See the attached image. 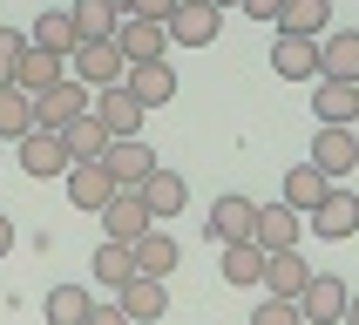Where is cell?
Returning a JSON list of instances; mask_svg holds the SVG:
<instances>
[{"mask_svg":"<svg viewBox=\"0 0 359 325\" xmlns=\"http://www.w3.org/2000/svg\"><path fill=\"white\" fill-rule=\"evenodd\" d=\"M136 197H142V210H149V217H177L183 203H190V183H183V170L156 162V170L136 183Z\"/></svg>","mask_w":359,"mask_h":325,"instance_id":"10","label":"cell"},{"mask_svg":"<svg viewBox=\"0 0 359 325\" xmlns=\"http://www.w3.org/2000/svg\"><path fill=\"white\" fill-rule=\"evenodd\" d=\"M217 7H238V0H217Z\"/></svg>","mask_w":359,"mask_h":325,"instance_id":"40","label":"cell"},{"mask_svg":"<svg viewBox=\"0 0 359 325\" xmlns=\"http://www.w3.org/2000/svg\"><path fill=\"white\" fill-rule=\"evenodd\" d=\"M163 34H170V48H210L224 34V7L217 0H177L170 20H163Z\"/></svg>","mask_w":359,"mask_h":325,"instance_id":"1","label":"cell"},{"mask_svg":"<svg viewBox=\"0 0 359 325\" xmlns=\"http://www.w3.org/2000/svg\"><path fill=\"white\" fill-rule=\"evenodd\" d=\"M81 325H129V319H122V305H95V312H88Z\"/></svg>","mask_w":359,"mask_h":325,"instance_id":"37","label":"cell"},{"mask_svg":"<svg viewBox=\"0 0 359 325\" xmlns=\"http://www.w3.org/2000/svg\"><path fill=\"white\" fill-rule=\"evenodd\" d=\"M238 7H244L251 20H278V7H285V0H238Z\"/></svg>","mask_w":359,"mask_h":325,"instance_id":"36","label":"cell"},{"mask_svg":"<svg viewBox=\"0 0 359 325\" xmlns=\"http://www.w3.org/2000/svg\"><path fill=\"white\" fill-rule=\"evenodd\" d=\"M116 305H122V319H129V325H156L163 312H170V284H163V278H129L116 291Z\"/></svg>","mask_w":359,"mask_h":325,"instance_id":"17","label":"cell"},{"mask_svg":"<svg viewBox=\"0 0 359 325\" xmlns=\"http://www.w3.org/2000/svg\"><path fill=\"white\" fill-rule=\"evenodd\" d=\"M305 230H319V237L346 244V237L359 230V197H353V190H325V197H319V210L305 217Z\"/></svg>","mask_w":359,"mask_h":325,"instance_id":"12","label":"cell"},{"mask_svg":"<svg viewBox=\"0 0 359 325\" xmlns=\"http://www.w3.org/2000/svg\"><path fill=\"white\" fill-rule=\"evenodd\" d=\"M102 170H109L122 190H136V183L156 170V149H149L142 136H109V149H102Z\"/></svg>","mask_w":359,"mask_h":325,"instance_id":"9","label":"cell"},{"mask_svg":"<svg viewBox=\"0 0 359 325\" xmlns=\"http://www.w3.org/2000/svg\"><path fill=\"white\" fill-rule=\"evenodd\" d=\"M27 41L68 61V55L81 48V41H75V14H68V7H41V14H34V34H27Z\"/></svg>","mask_w":359,"mask_h":325,"instance_id":"23","label":"cell"},{"mask_svg":"<svg viewBox=\"0 0 359 325\" xmlns=\"http://www.w3.org/2000/svg\"><path fill=\"white\" fill-rule=\"evenodd\" d=\"M258 278H264L258 244H224V284H258Z\"/></svg>","mask_w":359,"mask_h":325,"instance_id":"32","label":"cell"},{"mask_svg":"<svg viewBox=\"0 0 359 325\" xmlns=\"http://www.w3.org/2000/svg\"><path fill=\"white\" fill-rule=\"evenodd\" d=\"M251 325H305V319H299V305H292V298H264L258 312H251Z\"/></svg>","mask_w":359,"mask_h":325,"instance_id":"34","label":"cell"},{"mask_svg":"<svg viewBox=\"0 0 359 325\" xmlns=\"http://www.w3.org/2000/svg\"><path fill=\"white\" fill-rule=\"evenodd\" d=\"M61 149H68V162H102V149H109V129H102V122L81 109V116L61 129Z\"/></svg>","mask_w":359,"mask_h":325,"instance_id":"26","label":"cell"},{"mask_svg":"<svg viewBox=\"0 0 359 325\" xmlns=\"http://www.w3.org/2000/svg\"><path fill=\"white\" fill-rule=\"evenodd\" d=\"M61 75H68V61H61V55H48V48H34V41L20 48V75H14L20 95H41V88H55Z\"/></svg>","mask_w":359,"mask_h":325,"instance_id":"22","label":"cell"},{"mask_svg":"<svg viewBox=\"0 0 359 325\" xmlns=\"http://www.w3.org/2000/svg\"><path fill=\"white\" fill-rule=\"evenodd\" d=\"M129 251H136V278H170V271H177V237H170V230H149V237H136Z\"/></svg>","mask_w":359,"mask_h":325,"instance_id":"29","label":"cell"},{"mask_svg":"<svg viewBox=\"0 0 359 325\" xmlns=\"http://www.w3.org/2000/svg\"><path fill=\"white\" fill-rule=\"evenodd\" d=\"M20 170L27 177H68V149H61V136H48V129H27L20 136Z\"/></svg>","mask_w":359,"mask_h":325,"instance_id":"19","label":"cell"},{"mask_svg":"<svg viewBox=\"0 0 359 325\" xmlns=\"http://www.w3.org/2000/svg\"><path fill=\"white\" fill-rule=\"evenodd\" d=\"M319 81H359V34L325 27L319 34Z\"/></svg>","mask_w":359,"mask_h":325,"instance_id":"13","label":"cell"},{"mask_svg":"<svg viewBox=\"0 0 359 325\" xmlns=\"http://www.w3.org/2000/svg\"><path fill=\"white\" fill-rule=\"evenodd\" d=\"M7 251H14V217L0 210V258H7Z\"/></svg>","mask_w":359,"mask_h":325,"instance_id":"38","label":"cell"},{"mask_svg":"<svg viewBox=\"0 0 359 325\" xmlns=\"http://www.w3.org/2000/svg\"><path fill=\"white\" fill-rule=\"evenodd\" d=\"M61 183H68V203H75V210H95V217H102V203L122 190L102 162H68V177H61Z\"/></svg>","mask_w":359,"mask_h":325,"instance_id":"14","label":"cell"},{"mask_svg":"<svg viewBox=\"0 0 359 325\" xmlns=\"http://www.w3.org/2000/svg\"><path fill=\"white\" fill-rule=\"evenodd\" d=\"M325 27H332V0H285V7H278V34L319 41Z\"/></svg>","mask_w":359,"mask_h":325,"instance_id":"24","label":"cell"},{"mask_svg":"<svg viewBox=\"0 0 359 325\" xmlns=\"http://www.w3.org/2000/svg\"><path fill=\"white\" fill-rule=\"evenodd\" d=\"M34 129V95H20V88H0V142H20Z\"/></svg>","mask_w":359,"mask_h":325,"instance_id":"31","label":"cell"},{"mask_svg":"<svg viewBox=\"0 0 359 325\" xmlns=\"http://www.w3.org/2000/svg\"><path fill=\"white\" fill-rule=\"evenodd\" d=\"M122 14L129 20H170V7H177V0H116Z\"/></svg>","mask_w":359,"mask_h":325,"instance_id":"35","label":"cell"},{"mask_svg":"<svg viewBox=\"0 0 359 325\" xmlns=\"http://www.w3.org/2000/svg\"><path fill=\"white\" fill-rule=\"evenodd\" d=\"M116 55H122V68H129V61H163V55H170L163 20H129V14H122V27H116Z\"/></svg>","mask_w":359,"mask_h":325,"instance_id":"15","label":"cell"},{"mask_svg":"<svg viewBox=\"0 0 359 325\" xmlns=\"http://www.w3.org/2000/svg\"><path fill=\"white\" fill-rule=\"evenodd\" d=\"M88 271H95V284H109V291H122V284L136 278V251L129 244H95V258H88Z\"/></svg>","mask_w":359,"mask_h":325,"instance_id":"30","label":"cell"},{"mask_svg":"<svg viewBox=\"0 0 359 325\" xmlns=\"http://www.w3.org/2000/svg\"><path fill=\"white\" fill-rule=\"evenodd\" d=\"M305 237V217L292 203H258V223H251V244H258L264 258H278V251H299Z\"/></svg>","mask_w":359,"mask_h":325,"instance_id":"3","label":"cell"},{"mask_svg":"<svg viewBox=\"0 0 359 325\" xmlns=\"http://www.w3.org/2000/svg\"><path fill=\"white\" fill-rule=\"evenodd\" d=\"M339 325H359V291H346V312H339Z\"/></svg>","mask_w":359,"mask_h":325,"instance_id":"39","label":"cell"},{"mask_svg":"<svg viewBox=\"0 0 359 325\" xmlns=\"http://www.w3.org/2000/svg\"><path fill=\"white\" fill-rule=\"evenodd\" d=\"M325 190H332V183H325L319 170H312V162H292V170H285V197H278V203H292L299 217H312Z\"/></svg>","mask_w":359,"mask_h":325,"instance_id":"28","label":"cell"},{"mask_svg":"<svg viewBox=\"0 0 359 325\" xmlns=\"http://www.w3.org/2000/svg\"><path fill=\"white\" fill-rule=\"evenodd\" d=\"M312 116L332 122V129H353L359 122V81H312Z\"/></svg>","mask_w":359,"mask_h":325,"instance_id":"18","label":"cell"},{"mask_svg":"<svg viewBox=\"0 0 359 325\" xmlns=\"http://www.w3.org/2000/svg\"><path fill=\"white\" fill-rule=\"evenodd\" d=\"M88 116H95L109 136H142V116H149V109L116 81V88H95V95H88Z\"/></svg>","mask_w":359,"mask_h":325,"instance_id":"6","label":"cell"},{"mask_svg":"<svg viewBox=\"0 0 359 325\" xmlns=\"http://www.w3.org/2000/svg\"><path fill=\"white\" fill-rule=\"evenodd\" d=\"M339 312H346V278L339 271H312L305 291H299V319L305 325H339Z\"/></svg>","mask_w":359,"mask_h":325,"instance_id":"7","label":"cell"},{"mask_svg":"<svg viewBox=\"0 0 359 325\" xmlns=\"http://www.w3.org/2000/svg\"><path fill=\"white\" fill-rule=\"evenodd\" d=\"M88 312H95V291H88V284H55V291L41 298V319L48 325H81Z\"/></svg>","mask_w":359,"mask_h":325,"instance_id":"25","label":"cell"},{"mask_svg":"<svg viewBox=\"0 0 359 325\" xmlns=\"http://www.w3.org/2000/svg\"><path fill=\"white\" fill-rule=\"evenodd\" d=\"M312 170H319L325 183H339V177H353L359 170V136L353 129H332V122H319V136H312Z\"/></svg>","mask_w":359,"mask_h":325,"instance_id":"2","label":"cell"},{"mask_svg":"<svg viewBox=\"0 0 359 325\" xmlns=\"http://www.w3.org/2000/svg\"><path fill=\"white\" fill-rule=\"evenodd\" d=\"M68 61H75V81L88 88V95H95V88H116V81H122V55H116V41H81Z\"/></svg>","mask_w":359,"mask_h":325,"instance_id":"11","label":"cell"},{"mask_svg":"<svg viewBox=\"0 0 359 325\" xmlns=\"http://www.w3.org/2000/svg\"><path fill=\"white\" fill-rule=\"evenodd\" d=\"M20 48H27V34H20V27H0V88H14V75H20Z\"/></svg>","mask_w":359,"mask_h":325,"instance_id":"33","label":"cell"},{"mask_svg":"<svg viewBox=\"0 0 359 325\" xmlns=\"http://www.w3.org/2000/svg\"><path fill=\"white\" fill-rule=\"evenodd\" d=\"M203 223H210V237H217V244H251V223H258V203L231 190V197H217V203H210V217H203Z\"/></svg>","mask_w":359,"mask_h":325,"instance_id":"16","label":"cell"},{"mask_svg":"<svg viewBox=\"0 0 359 325\" xmlns=\"http://www.w3.org/2000/svg\"><path fill=\"white\" fill-rule=\"evenodd\" d=\"M305 278H312V264L299 258V251H278V258H264V298H292L299 305V291H305Z\"/></svg>","mask_w":359,"mask_h":325,"instance_id":"21","label":"cell"},{"mask_svg":"<svg viewBox=\"0 0 359 325\" xmlns=\"http://www.w3.org/2000/svg\"><path fill=\"white\" fill-rule=\"evenodd\" d=\"M149 230H156V217L142 210L136 190H116V197L102 203V237L109 244H136V237H149Z\"/></svg>","mask_w":359,"mask_h":325,"instance_id":"5","label":"cell"},{"mask_svg":"<svg viewBox=\"0 0 359 325\" xmlns=\"http://www.w3.org/2000/svg\"><path fill=\"white\" fill-rule=\"evenodd\" d=\"M81 109H88V88H81L75 75H61L55 88H41V95H34V129L61 136V129H68V122H75Z\"/></svg>","mask_w":359,"mask_h":325,"instance_id":"4","label":"cell"},{"mask_svg":"<svg viewBox=\"0 0 359 325\" xmlns=\"http://www.w3.org/2000/svg\"><path fill=\"white\" fill-rule=\"evenodd\" d=\"M122 88H129L142 109L177 102V68H170V55H163V61H129V68H122Z\"/></svg>","mask_w":359,"mask_h":325,"instance_id":"8","label":"cell"},{"mask_svg":"<svg viewBox=\"0 0 359 325\" xmlns=\"http://www.w3.org/2000/svg\"><path fill=\"white\" fill-rule=\"evenodd\" d=\"M68 14H75V41H116V27H122L116 0H75Z\"/></svg>","mask_w":359,"mask_h":325,"instance_id":"27","label":"cell"},{"mask_svg":"<svg viewBox=\"0 0 359 325\" xmlns=\"http://www.w3.org/2000/svg\"><path fill=\"white\" fill-rule=\"evenodd\" d=\"M271 68H278L285 81H319V41L278 34V41H271Z\"/></svg>","mask_w":359,"mask_h":325,"instance_id":"20","label":"cell"}]
</instances>
